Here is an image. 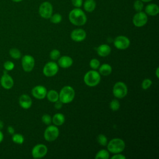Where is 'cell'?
Here are the masks:
<instances>
[{
	"mask_svg": "<svg viewBox=\"0 0 159 159\" xmlns=\"http://www.w3.org/2000/svg\"><path fill=\"white\" fill-rule=\"evenodd\" d=\"M69 20L71 24L78 26H81L86 24L87 18L84 12L79 8H75L70 11Z\"/></svg>",
	"mask_w": 159,
	"mask_h": 159,
	"instance_id": "obj_1",
	"label": "cell"
},
{
	"mask_svg": "<svg viewBox=\"0 0 159 159\" xmlns=\"http://www.w3.org/2000/svg\"><path fill=\"white\" fill-rule=\"evenodd\" d=\"M75 96L74 89L70 86H64L59 94V100L63 103L67 104L71 102Z\"/></svg>",
	"mask_w": 159,
	"mask_h": 159,
	"instance_id": "obj_2",
	"label": "cell"
},
{
	"mask_svg": "<svg viewBox=\"0 0 159 159\" xmlns=\"http://www.w3.org/2000/svg\"><path fill=\"white\" fill-rule=\"evenodd\" d=\"M107 145V150L112 153H119L122 152L125 147L124 141L119 138H115L109 141Z\"/></svg>",
	"mask_w": 159,
	"mask_h": 159,
	"instance_id": "obj_3",
	"label": "cell"
},
{
	"mask_svg": "<svg viewBox=\"0 0 159 159\" xmlns=\"http://www.w3.org/2000/svg\"><path fill=\"white\" fill-rule=\"evenodd\" d=\"M101 80L99 73L95 70H90L88 71L84 76V81L85 84L90 87H93L99 84Z\"/></svg>",
	"mask_w": 159,
	"mask_h": 159,
	"instance_id": "obj_4",
	"label": "cell"
},
{
	"mask_svg": "<svg viewBox=\"0 0 159 159\" xmlns=\"http://www.w3.org/2000/svg\"><path fill=\"white\" fill-rule=\"evenodd\" d=\"M128 90L126 84L121 81L117 82L113 87L112 93L115 97L117 98H123L127 94Z\"/></svg>",
	"mask_w": 159,
	"mask_h": 159,
	"instance_id": "obj_5",
	"label": "cell"
},
{
	"mask_svg": "<svg viewBox=\"0 0 159 159\" xmlns=\"http://www.w3.org/2000/svg\"><path fill=\"white\" fill-rule=\"evenodd\" d=\"M53 12V7L49 2H42L39 9V13L44 19H50Z\"/></svg>",
	"mask_w": 159,
	"mask_h": 159,
	"instance_id": "obj_6",
	"label": "cell"
},
{
	"mask_svg": "<svg viewBox=\"0 0 159 159\" xmlns=\"http://www.w3.org/2000/svg\"><path fill=\"white\" fill-rule=\"evenodd\" d=\"M59 135V130L55 125H49L44 132V138L48 142L55 140Z\"/></svg>",
	"mask_w": 159,
	"mask_h": 159,
	"instance_id": "obj_7",
	"label": "cell"
},
{
	"mask_svg": "<svg viewBox=\"0 0 159 159\" xmlns=\"http://www.w3.org/2000/svg\"><path fill=\"white\" fill-rule=\"evenodd\" d=\"M58 71V65L53 61H50L46 63L43 68V73L47 77L55 76Z\"/></svg>",
	"mask_w": 159,
	"mask_h": 159,
	"instance_id": "obj_8",
	"label": "cell"
},
{
	"mask_svg": "<svg viewBox=\"0 0 159 159\" xmlns=\"http://www.w3.org/2000/svg\"><path fill=\"white\" fill-rule=\"evenodd\" d=\"M148 20V17L147 14L142 11L136 13L132 19V22L134 25L136 27H140L146 24Z\"/></svg>",
	"mask_w": 159,
	"mask_h": 159,
	"instance_id": "obj_9",
	"label": "cell"
},
{
	"mask_svg": "<svg viewBox=\"0 0 159 159\" xmlns=\"http://www.w3.org/2000/svg\"><path fill=\"white\" fill-rule=\"evenodd\" d=\"M35 65V60L30 55H25L22 58V66L26 72L31 71Z\"/></svg>",
	"mask_w": 159,
	"mask_h": 159,
	"instance_id": "obj_10",
	"label": "cell"
},
{
	"mask_svg": "<svg viewBox=\"0 0 159 159\" xmlns=\"http://www.w3.org/2000/svg\"><path fill=\"white\" fill-rule=\"evenodd\" d=\"M47 153V147L43 144H37L32 150V155L34 158L43 157Z\"/></svg>",
	"mask_w": 159,
	"mask_h": 159,
	"instance_id": "obj_11",
	"label": "cell"
},
{
	"mask_svg": "<svg viewBox=\"0 0 159 159\" xmlns=\"http://www.w3.org/2000/svg\"><path fill=\"white\" fill-rule=\"evenodd\" d=\"M114 44L117 48L119 50H125L129 47L130 40L127 37L120 35L115 39Z\"/></svg>",
	"mask_w": 159,
	"mask_h": 159,
	"instance_id": "obj_12",
	"label": "cell"
},
{
	"mask_svg": "<svg viewBox=\"0 0 159 159\" xmlns=\"http://www.w3.org/2000/svg\"><path fill=\"white\" fill-rule=\"evenodd\" d=\"M0 83L3 88L6 89H10L14 85V80L12 78L6 71H4L1 78Z\"/></svg>",
	"mask_w": 159,
	"mask_h": 159,
	"instance_id": "obj_13",
	"label": "cell"
},
{
	"mask_svg": "<svg viewBox=\"0 0 159 159\" xmlns=\"http://www.w3.org/2000/svg\"><path fill=\"white\" fill-rule=\"evenodd\" d=\"M47 93L46 88L41 85L36 86L32 89V96L38 99H42L45 98L47 95Z\"/></svg>",
	"mask_w": 159,
	"mask_h": 159,
	"instance_id": "obj_14",
	"label": "cell"
},
{
	"mask_svg": "<svg viewBox=\"0 0 159 159\" xmlns=\"http://www.w3.org/2000/svg\"><path fill=\"white\" fill-rule=\"evenodd\" d=\"M86 32L81 29H75L71 33V38L75 42H81L86 39Z\"/></svg>",
	"mask_w": 159,
	"mask_h": 159,
	"instance_id": "obj_15",
	"label": "cell"
},
{
	"mask_svg": "<svg viewBox=\"0 0 159 159\" xmlns=\"http://www.w3.org/2000/svg\"><path fill=\"white\" fill-rule=\"evenodd\" d=\"M19 103L21 107L25 109H27L31 107L32 101L29 95L24 94L20 96L19 99Z\"/></svg>",
	"mask_w": 159,
	"mask_h": 159,
	"instance_id": "obj_16",
	"label": "cell"
},
{
	"mask_svg": "<svg viewBox=\"0 0 159 159\" xmlns=\"http://www.w3.org/2000/svg\"><path fill=\"white\" fill-rule=\"evenodd\" d=\"M73 64V60L68 56H63L58 59V65L61 68H66Z\"/></svg>",
	"mask_w": 159,
	"mask_h": 159,
	"instance_id": "obj_17",
	"label": "cell"
},
{
	"mask_svg": "<svg viewBox=\"0 0 159 159\" xmlns=\"http://www.w3.org/2000/svg\"><path fill=\"white\" fill-rule=\"evenodd\" d=\"M111 47L106 44H102L100 46H99L96 49L98 54L99 56L103 57L109 55V53H111Z\"/></svg>",
	"mask_w": 159,
	"mask_h": 159,
	"instance_id": "obj_18",
	"label": "cell"
},
{
	"mask_svg": "<svg viewBox=\"0 0 159 159\" xmlns=\"http://www.w3.org/2000/svg\"><path fill=\"white\" fill-rule=\"evenodd\" d=\"M145 12L149 16H156L159 12L158 6L155 4H150L146 6Z\"/></svg>",
	"mask_w": 159,
	"mask_h": 159,
	"instance_id": "obj_19",
	"label": "cell"
},
{
	"mask_svg": "<svg viewBox=\"0 0 159 159\" xmlns=\"http://www.w3.org/2000/svg\"><path fill=\"white\" fill-rule=\"evenodd\" d=\"M52 120L55 125H61L65 122V116L61 113H57L53 116Z\"/></svg>",
	"mask_w": 159,
	"mask_h": 159,
	"instance_id": "obj_20",
	"label": "cell"
},
{
	"mask_svg": "<svg viewBox=\"0 0 159 159\" xmlns=\"http://www.w3.org/2000/svg\"><path fill=\"white\" fill-rule=\"evenodd\" d=\"M99 73L103 76H108L112 71L111 66L107 63H104L99 67Z\"/></svg>",
	"mask_w": 159,
	"mask_h": 159,
	"instance_id": "obj_21",
	"label": "cell"
},
{
	"mask_svg": "<svg viewBox=\"0 0 159 159\" xmlns=\"http://www.w3.org/2000/svg\"><path fill=\"white\" fill-rule=\"evenodd\" d=\"M96 7V2L94 0H86L84 3V9L86 11L93 12Z\"/></svg>",
	"mask_w": 159,
	"mask_h": 159,
	"instance_id": "obj_22",
	"label": "cell"
},
{
	"mask_svg": "<svg viewBox=\"0 0 159 159\" xmlns=\"http://www.w3.org/2000/svg\"><path fill=\"white\" fill-rule=\"evenodd\" d=\"M47 97L49 101L55 102L59 99V94L55 90H50L47 93Z\"/></svg>",
	"mask_w": 159,
	"mask_h": 159,
	"instance_id": "obj_23",
	"label": "cell"
},
{
	"mask_svg": "<svg viewBox=\"0 0 159 159\" xmlns=\"http://www.w3.org/2000/svg\"><path fill=\"white\" fill-rule=\"evenodd\" d=\"M12 141L17 144H22L24 141V138L20 134H14L12 137Z\"/></svg>",
	"mask_w": 159,
	"mask_h": 159,
	"instance_id": "obj_24",
	"label": "cell"
},
{
	"mask_svg": "<svg viewBox=\"0 0 159 159\" xmlns=\"http://www.w3.org/2000/svg\"><path fill=\"white\" fill-rule=\"evenodd\" d=\"M109 158V153L106 150H101L99 151L95 157L96 159L102 158V159H108Z\"/></svg>",
	"mask_w": 159,
	"mask_h": 159,
	"instance_id": "obj_25",
	"label": "cell"
},
{
	"mask_svg": "<svg viewBox=\"0 0 159 159\" xmlns=\"http://www.w3.org/2000/svg\"><path fill=\"white\" fill-rule=\"evenodd\" d=\"M9 55L11 57L14 59H19L21 57V53L20 50L16 48H11L9 50Z\"/></svg>",
	"mask_w": 159,
	"mask_h": 159,
	"instance_id": "obj_26",
	"label": "cell"
},
{
	"mask_svg": "<svg viewBox=\"0 0 159 159\" xmlns=\"http://www.w3.org/2000/svg\"><path fill=\"white\" fill-rule=\"evenodd\" d=\"M50 21L53 24H58L62 20V17L60 14H55L52 15L50 17Z\"/></svg>",
	"mask_w": 159,
	"mask_h": 159,
	"instance_id": "obj_27",
	"label": "cell"
},
{
	"mask_svg": "<svg viewBox=\"0 0 159 159\" xmlns=\"http://www.w3.org/2000/svg\"><path fill=\"white\" fill-rule=\"evenodd\" d=\"M98 143L102 146H106L107 144V139L106 137L103 134H99L97 137Z\"/></svg>",
	"mask_w": 159,
	"mask_h": 159,
	"instance_id": "obj_28",
	"label": "cell"
},
{
	"mask_svg": "<svg viewBox=\"0 0 159 159\" xmlns=\"http://www.w3.org/2000/svg\"><path fill=\"white\" fill-rule=\"evenodd\" d=\"M60 52L57 49H53L50 53V57L53 60H58L60 58Z\"/></svg>",
	"mask_w": 159,
	"mask_h": 159,
	"instance_id": "obj_29",
	"label": "cell"
},
{
	"mask_svg": "<svg viewBox=\"0 0 159 159\" xmlns=\"http://www.w3.org/2000/svg\"><path fill=\"white\" fill-rule=\"evenodd\" d=\"M134 8L137 12H140L142 11V10L143 8V4L142 1L140 0H137L134 2Z\"/></svg>",
	"mask_w": 159,
	"mask_h": 159,
	"instance_id": "obj_30",
	"label": "cell"
},
{
	"mask_svg": "<svg viewBox=\"0 0 159 159\" xmlns=\"http://www.w3.org/2000/svg\"><path fill=\"white\" fill-rule=\"evenodd\" d=\"M110 107L111 109L114 111H117L120 107V103H119V101L117 99H113L111 101V102H110Z\"/></svg>",
	"mask_w": 159,
	"mask_h": 159,
	"instance_id": "obj_31",
	"label": "cell"
},
{
	"mask_svg": "<svg viewBox=\"0 0 159 159\" xmlns=\"http://www.w3.org/2000/svg\"><path fill=\"white\" fill-rule=\"evenodd\" d=\"M100 62L98 59L93 58L89 61V66L93 70H96L99 67Z\"/></svg>",
	"mask_w": 159,
	"mask_h": 159,
	"instance_id": "obj_32",
	"label": "cell"
},
{
	"mask_svg": "<svg viewBox=\"0 0 159 159\" xmlns=\"http://www.w3.org/2000/svg\"><path fill=\"white\" fill-rule=\"evenodd\" d=\"M3 66L6 71H11L14 68V63L11 61H6L4 62Z\"/></svg>",
	"mask_w": 159,
	"mask_h": 159,
	"instance_id": "obj_33",
	"label": "cell"
},
{
	"mask_svg": "<svg viewBox=\"0 0 159 159\" xmlns=\"http://www.w3.org/2000/svg\"><path fill=\"white\" fill-rule=\"evenodd\" d=\"M152 84V81L148 78H146L142 83V88L143 89H147L150 87Z\"/></svg>",
	"mask_w": 159,
	"mask_h": 159,
	"instance_id": "obj_34",
	"label": "cell"
},
{
	"mask_svg": "<svg viewBox=\"0 0 159 159\" xmlns=\"http://www.w3.org/2000/svg\"><path fill=\"white\" fill-rule=\"evenodd\" d=\"M42 122L46 125H50L52 122V118L48 114H44L42 117Z\"/></svg>",
	"mask_w": 159,
	"mask_h": 159,
	"instance_id": "obj_35",
	"label": "cell"
},
{
	"mask_svg": "<svg viewBox=\"0 0 159 159\" xmlns=\"http://www.w3.org/2000/svg\"><path fill=\"white\" fill-rule=\"evenodd\" d=\"M73 5L76 7H80L83 4V0H71Z\"/></svg>",
	"mask_w": 159,
	"mask_h": 159,
	"instance_id": "obj_36",
	"label": "cell"
},
{
	"mask_svg": "<svg viewBox=\"0 0 159 159\" xmlns=\"http://www.w3.org/2000/svg\"><path fill=\"white\" fill-rule=\"evenodd\" d=\"M125 157L122 154H118L116 153V155H113L111 157V159H125Z\"/></svg>",
	"mask_w": 159,
	"mask_h": 159,
	"instance_id": "obj_37",
	"label": "cell"
},
{
	"mask_svg": "<svg viewBox=\"0 0 159 159\" xmlns=\"http://www.w3.org/2000/svg\"><path fill=\"white\" fill-rule=\"evenodd\" d=\"M55 107L57 109H60L61 108L62 106H63V102H61L59 99L58 101H57L56 102H55Z\"/></svg>",
	"mask_w": 159,
	"mask_h": 159,
	"instance_id": "obj_38",
	"label": "cell"
},
{
	"mask_svg": "<svg viewBox=\"0 0 159 159\" xmlns=\"http://www.w3.org/2000/svg\"><path fill=\"white\" fill-rule=\"evenodd\" d=\"M7 132L9 134L11 135H13L15 132V130H14V129L12 127V126H8L7 127Z\"/></svg>",
	"mask_w": 159,
	"mask_h": 159,
	"instance_id": "obj_39",
	"label": "cell"
},
{
	"mask_svg": "<svg viewBox=\"0 0 159 159\" xmlns=\"http://www.w3.org/2000/svg\"><path fill=\"white\" fill-rule=\"evenodd\" d=\"M3 139H4V135L1 132V130H0V143L2 142V141L3 140Z\"/></svg>",
	"mask_w": 159,
	"mask_h": 159,
	"instance_id": "obj_40",
	"label": "cell"
},
{
	"mask_svg": "<svg viewBox=\"0 0 159 159\" xmlns=\"http://www.w3.org/2000/svg\"><path fill=\"white\" fill-rule=\"evenodd\" d=\"M4 127V123L2 121L0 120V130H1Z\"/></svg>",
	"mask_w": 159,
	"mask_h": 159,
	"instance_id": "obj_41",
	"label": "cell"
},
{
	"mask_svg": "<svg viewBox=\"0 0 159 159\" xmlns=\"http://www.w3.org/2000/svg\"><path fill=\"white\" fill-rule=\"evenodd\" d=\"M158 71H159V68L158 67L157 68V70H156V76H157V77L158 78H159V74H158Z\"/></svg>",
	"mask_w": 159,
	"mask_h": 159,
	"instance_id": "obj_42",
	"label": "cell"
},
{
	"mask_svg": "<svg viewBox=\"0 0 159 159\" xmlns=\"http://www.w3.org/2000/svg\"><path fill=\"white\" fill-rule=\"evenodd\" d=\"M140 1H142V2H149V1H151L152 0H140Z\"/></svg>",
	"mask_w": 159,
	"mask_h": 159,
	"instance_id": "obj_43",
	"label": "cell"
},
{
	"mask_svg": "<svg viewBox=\"0 0 159 159\" xmlns=\"http://www.w3.org/2000/svg\"><path fill=\"white\" fill-rule=\"evenodd\" d=\"M12 1H14V2H20V1H22V0H12Z\"/></svg>",
	"mask_w": 159,
	"mask_h": 159,
	"instance_id": "obj_44",
	"label": "cell"
}]
</instances>
